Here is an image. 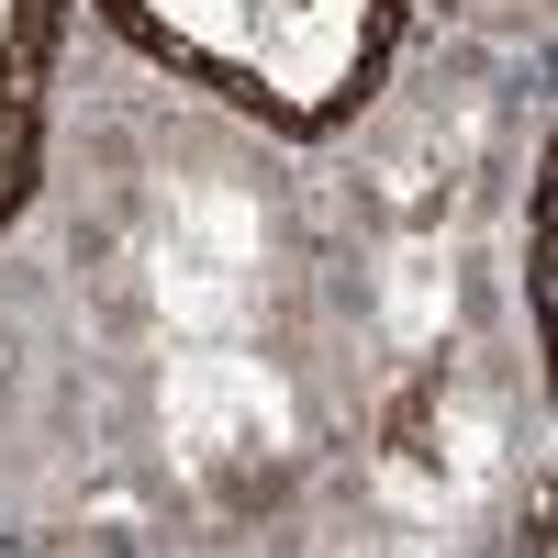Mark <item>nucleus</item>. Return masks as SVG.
Wrapping results in <instances>:
<instances>
[{"mask_svg": "<svg viewBox=\"0 0 558 558\" xmlns=\"http://www.w3.org/2000/svg\"><path fill=\"white\" fill-rule=\"evenodd\" d=\"M45 68H57V0H0V213L34 191Z\"/></svg>", "mask_w": 558, "mask_h": 558, "instance_id": "f03ea898", "label": "nucleus"}, {"mask_svg": "<svg viewBox=\"0 0 558 558\" xmlns=\"http://www.w3.org/2000/svg\"><path fill=\"white\" fill-rule=\"evenodd\" d=\"M168 78L223 89L268 134H336L380 101L402 0H101Z\"/></svg>", "mask_w": 558, "mask_h": 558, "instance_id": "f257e3e1", "label": "nucleus"}, {"mask_svg": "<svg viewBox=\"0 0 558 558\" xmlns=\"http://www.w3.org/2000/svg\"><path fill=\"white\" fill-rule=\"evenodd\" d=\"M525 324H547V168L525 179Z\"/></svg>", "mask_w": 558, "mask_h": 558, "instance_id": "7ed1b4c3", "label": "nucleus"}]
</instances>
